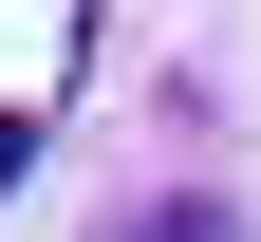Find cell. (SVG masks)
Wrapping results in <instances>:
<instances>
[{
	"label": "cell",
	"mask_w": 261,
	"mask_h": 242,
	"mask_svg": "<svg viewBox=\"0 0 261 242\" xmlns=\"http://www.w3.org/2000/svg\"><path fill=\"white\" fill-rule=\"evenodd\" d=\"M112 242H261V224H243V205H224V186H168V205H130Z\"/></svg>",
	"instance_id": "1"
},
{
	"label": "cell",
	"mask_w": 261,
	"mask_h": 242,
	"mask_svg": "<svg viewBox=\"0 0 261 242\" xmlns=\"http://www.w3.org/2000/svg\"><path fill=\"white\" fill-rule=\"evenodd\" d=\"M19 168H38V112H0V186H19Z\"/></svg>",
	"instance_id": "2"
}]
</instances>
